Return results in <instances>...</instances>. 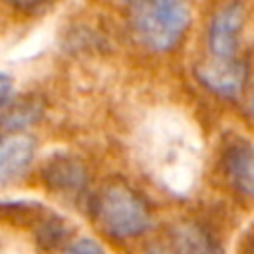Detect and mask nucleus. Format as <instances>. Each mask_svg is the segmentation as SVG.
Masks as SVG:
<instances>
[{"instance_id": "1", "label": "nucleus", "mask_w": 254, "mask_h": 254, "mask_svg": "<svg viewBox=\"0 0 254 254\" xmlns=\"http://www.w3.org/2000/svg\"><path fill=\"white\" fill-rule=\"evenodd\" d=\"M190 18V0H139L133 4V30L139 42L153 52L177 48Z\"/></svg>"}, {"instance_id": "2", "label": "nucleus", "mask_w": 254, "mask_h": 254, "mask_svg": "<svg viewBox=\"0 0 254 254\" xmlns=\"http://www.w3.org/2000/svg\"><path fill=\"white\" fill-rule=\"evenodd\" d=\"M93 216L113 238H135L151 226L147 202L123 183H109L95 194Z\"/></svg>"}, {"instance_id": "3", "label": "nucleus", "mask_w": 254, "mask_h": 254, "mask_svg": "<svg viewBox=\"0 0 254 254\" xmlns=\"http://www.w3.org/2000/svg\"><path fill=\"white\" fill-rule=\"evenodd\" d=\"M244 18V6L238 0L220 6L212 16L208 28V48L214 60H234Z\"/></svg>"}, {"instance_id": "4", "label": "nucleus", "mask_w": 254, "mask_h": 254, "mask_svg": "<svg viewBox=\"0 0 254 254\" xmlns=\"http://www.w3.org/2000/svg\"><path fill=\"white\" fill-rule=\"evenodd\" d=\"M36 155V139L28 133L0 135V187L18 183L30 169Z\"/></svg>"}, {"instance_id": "5", "label": "nucleus", "mask_w": 254, "mask_h": 254, "mask_svg": "<svg viewBox=\"0 0 254 254\" xmlns=\"http://www.w3.org/2000/svg\"><path fill=\"white\" fill-rule=\"evenodd\" d=\"M196 77L212 93L226 99H236L244 91L248 69L236 60H212L196 67Z\"/></svg>"}, {"instance_id": "6", "label": "nucleus", "mask_w": 254, "mask_h": 254, "mask_svg": "<svg viewBox=\"0 0 254 254\" xmlns=\"http://www.w3.org/2000/svg\"><path fill=\"white\" fill-rule=\"evenodd\" d=\"M42 181L54 192L79 194L87 185V169L77 157L60 153L44 163Z\"/></svg>"}, {"instance_id": "7", "label": "nucleus", "mask_w": 254, "mask_h": 254, "mask_svg": "<svg viewBox=\"0 0 254 254\" xmlns=\"http://www.w3.org/2000/svg\"><path fill=\"white\" fill-rule=\"evenodd\" d=\"M224 173L230 185L244 196H254V145L238 141L226 147L222 157Z\"/></svg>"}, {"instance_id": "8", "label": "nucleus", "mask_w": 254, "mask_h": 254, "mask_svg": "<svg viewBox=\"0 0 254 254\" xmlns=\"http://www.w3.org/2000/svg\"><path fill=\"white\" fill-rule=\"evenodd\" d=\"M44 115V101L40 97L28 95L10 101L0 111V129L4 133H24L28 127L36 125Z\"/></svg>"}, {"instance_id": "9", "label": "nucleus", "mask_w": 254, "mask_h": 254, "mask_svg": "<svg viewBox=\"0 0 254 254\" xmlns=\"http://www.w3.org/2000/svg\"><path fill=\"white\" fill-rule=\"evenodd\" d=\"M181 248L185 254H218V244L200 226L189 224L181 230Z\"/></svg>"}, {"instance_id": "10", "label": "nucleus", "mask_w": 254, "mask_h": 254, "mask_svg": "<svg viewBox=\"0 0 254 254\" xmlns=\"http://www.w3.org/2000/svg\"><path fill=\"white\" fill-rule=\"evenodd\" d=\"M67 238V226L60 218H46L38 228V242L44 248H56Z\"/></svg>"}, {"instance_id": "11", "label": "nucleus", "mask_w": 254, "mask_h": 254, "mask_svg": "<svg viewBox=\"0 0 254 254\" xmlns=\"http://www.w3.org/2000/svg\"><path fill=\"white\" fill-rule=\"evenodd\" d=\"M64 254H105V250L101 248L99 242H95L91 238H79V240L67 244Z\"/></svg>"}, {"instance_id": "12", "label": "nucleus", "mask_w": 254, "mask_h": 254, "mask_svg": "<svg viewBox=\"0 0 254 254\" xmlns=\"http://www.w3.org/2000/svg\"><path fill=\"white\" fill-rule=\"evenodd\" d=\"M6 4H10L14 10L24 12V14H38L42 12L52 0H4Z\"/></svg>"}, {"instance_id": "13", "label": "nucleus", "mask_w": 254, "mask_h": 254, "mask_svg": "<svg viewBox=\"0 0 254 254\" xmlns=\"http://www.w3.org/2000/svg\"><path fill=\"white\" fill-rule=\"evenodd\" d=\"M12 95V79L6 73H0V111L10 103Z\"/></svg>"}, {"instance_id": "14", "label": "nucleus", "mask_w": 254, "mask_h": 254, "mask_svg": "<svg viewBox=\"0 0 254 254\" xmlns=\"http://www.w3.org/2000/svg\"><path fill=\"white\" fill-rule=\"evenodd\" d=\"M250 113L254 115V93H252V99H250Z\"/></svg>"}, {"instance_id": "15", "label": "nucleus", "mask_w": 254, "mask_h": 254, "mask_svg": "<svg viewBox=\"0 0 254 254\" xmlns=\"http://www.w3.org/2000/svg\"><path fill=\"white\" fill-rule=\"evenodd\" d=\"M121 2H131V4H135V2H139V0H121Z\"/></svg>"}]
</instances>
